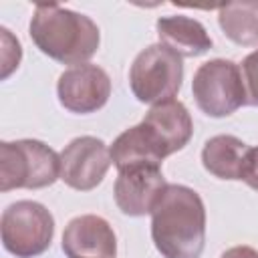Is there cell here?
Returning a JSON list of instances; mask_svg holds the SVG:
<instances>
[{"mask_svg":"<svg viewBox=\"0 0 258 258\" xmlns=\"http://www.w3.org/2000/svg\"><path fill=\"white\" fill-rule=\"evenodd\" d=\"M165 181L159 165H135L121 169L115 179V204L125 216H147L163 196Z\"/></svg>","mask_w":258,"mask_h":258,"instance_id":"obj_9","label":"cell"},{"mask_svg":"<svg viewBox=\"0 0 258 258\" xmlns=\"http://www.w3.org/2000/svg\"><path fill=\"white\" fill-rule=\"evenodd\" d=\"M111 161L117 167V171L135 167V165H159L163 159L157 155V151L151 147L147 137L143 135V129L139 125L125 129L109 147Z\"/></svg>","mask_w":258,"mask_h":258,"instance_id":"obj_15","label":"cell"},{"mask_svg":"<svg viewBox=\"0 0 258 258\" xmlns=\"http://www.w3.org/2000/svg\"><path fill=\"white\" fill-rule=\"evenodd\" d=\"M220 258H258V250H254L250 246H234V248H228L226 252H222Z\"/></svg>","mask_w":258,"mask_h":258,"instance_id":"obj_19","label":"cell"},{"mask_svg":"<svg viewBox=\"0 0 258 258\" xmlns=\"http://www.w3.org/2000/svg\"><path fill=\"white\" fill-rule=\"evenodd\" d=\"M139 125L161 159L183 149L194 133V123L185 105L175 99L153 105Z\"/></svg>","mask_w":258,"mask_h":258,"instance_id":"obj_10","label":"cell"},{"mask_svg":"<svg viewBox=\"0 0 258 258\" xmlns=\"http://www.w3.org/2000/svg\"><path fill=\"white\" fill-rule=\"evenodd\" d=\"M222 32L240 46H258V2H232L218 10Z\"/></svg>","mask_w":258,"mask_h":258,"instance_id":"obj_14","label":"cell"},{"mask_svg":"<svg viewBox=\"0 0 258 258\" xmlns=\"http://www.w3.org/2000/svg\"><path fill=\"white\" fill-rule=\"evenodd\" d=\"M250 147L234 135H216L202 149V163L218 179H242Z\"/></svg>","mask_w":258,"mask_h":258,"instance_id":"obj_13","label":"cell"},{"mask_svg":"<svg viewBox=\"0 0 258 258\" xmlns=\"http://www.w3.org/2000/svg\"><path fill=\"white\" fill-rule=\"evenodd\" d=\"M62 252L67 258H115L117 236L105 218L77 216L62 232Z\"/></svg>","mask_w":258,"mask_h":258,"instance_id":"obj_11","label":"cell"},{"mask_svg":"<svg viewBox=\"0 0 258 258\" xmlns=\"http://www.w3.org/2000/svg\"><path fill=\"white\" fill-rule=\"evenodd\" d=\"M54 236V218L38 202L10 204L0 218V238L6 252L16 258H34L48 250Z\"/></svg>","mask_w":258,"mask_h":258,"instance_id":"obj_5","label":"cell"},{"mask_svg":"<svg viewBox=\"0 0 258 258\" xmlns=\"http://www.w3.org/2000/svg\"><path fill=\"white\" fill-rule=\"evenodd\" d=\"M191 93L198 107L208 117H228L246 105V87L242 71L234 60L214 58L198 67L191 81Z\"/></svg>","mask_w":258,"mask_h":258,"instance_id":"obj_6","label":"cell"},{"mask_svg":"<svg viewBox=\"0 0 258 258\" xmlns=\"http://www.w3.org/2000/svg\"><path fill=\"white\" fill-rule=\"evenodd\" d=\"M60 179V155L38 139L0 143V189H40Z\"/></svg>","mask_w":258,"mask_h":258,"instance_id":"obj_3","label":"cell"},{"mask_svg":"<svg viewBox=\"0 0 258 258\" xmlns=\"http://www.w3.org/2000/svg\"><path fill=\"white\" fill-rule=\"evenodd\" d=\"M60 105L71 113H95L111 97V79L97 64H77L60 73L56 83Z\"/></svg>","mask_w":258,"mask_h":258,"instance_id":"obj_8","label":"cell"},{"mask_svg":"<svg viewBox=\"0 0 258 258\" xmlns=\"http://www.w3.org/2000/svg\"><path fill=\"white\" fill-rule=\"evenodd\" d=\"M181 56L161 42L143 48L129 69V87L133 95L137 101L149 105L171 101L181 89Z\"/></svg>","mask_w":258,"mask_h":258,"instance_id":"obj_4","label":"cell"},{"mask_svg":"<svg viewBox=\"0 0 258 258\" xmlns=\"http://www.w3.org/2000/svg\"><path fill=\"white\" fill-rule=\"evenodd\" d=\"M240 71L246 87V105L258 107V48L242 60Z\"/></svg>","mask_w":258,"mask_h":258,"instance_id":"obj_16","label":"cell"},{"mask_svg":"<svg viewBox=\"0 0 258 258\" xmlns=\"http://www.w3.org/2000/svg\"><path fill=\"white\" fill-rule=\"evenodd\" d=\"M30 38L42 54L73 67L85 64L101 42L99 26L87 14L58 4H36L30 18Z\"/></svg>","mask_w":258,"mask_h":258,"instance_id":"obj_2","label":"cell"},{"mask_svg":"<svg viewBox=\"0 0 258 258\" xmlns=\"http://www.w3.org/2000/svg\"><path fill=\"white\" fill-rule=\"evenodd\" d=\"M2 42H4V50H2V79H6L20 62V42L10 34L8 28H2Z\"/></svg>","mask_w":258,"mask_h":258,"instance_id":"obj_17","label":"cell"},{"mask_svg":"<svg viewBox=\"0 0 258 258\" xmlns=\"http://www.w3.org/2000/svg\"><path fill=\"white\" fill-rule=\"evenodd\" d=\"M151 238L163 258H200L206 244V208L200 194L169 183L151 212Z\"/></svg>","mask_w":258,"mask_h":258,"instance_id":"obj_1","label":"cell"},{"mask_svg":"<svg viewBox=\"0 0 258 258\" xmlns=\"http://www.w3.org/2000/svg\"><path fill=\"white\" fill-rule=\"evenodd\" d=\"M111 163L107 145L97 137L83 135L60 151V179L73 189L89 191L103 181Z\"/></svg>","mask_w":258,"mask_h":258,"instance_id":"obj_7","label":"cell"},{"mask_svg":"<svg viewBox=\"0 0 258 258\" xmlns=\"http://www.w3.org/2000/svg\"><path fill=\"white\" fill-rule=\"evenodd\" d=\"M155 30L159 42L171 48L179 56H200L212 48V36L208 34L206 26L189 16L173 14L163 16L155 22Z\"/></svg>","mask_w":258,"mask_h":258,"instance_id":"obj_12","label":"cell"},{"mask_svg":"<svg viewBox=\"0 0 258 258\" xmlns=\"http://www.w3.org/2000/svg\"><path fill=\"white\" fill-rule=\"evenodd\" d=\"M242 179L258 191V147H250L248 157H246V167H244V175Z\"/></svg>","mask_w":258,"mask_h":258,"instance_id":"obj_18","label":"cell"}]
</instances>
